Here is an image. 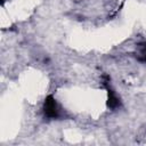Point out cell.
<instances>
[{"mask_svg": "<svg viewBox=\"0 0 146 146\" xmlns=\"http://www.w3.org/2000/svg\"><path fill=\"white\" fill-rule=\"evenodd\" d=\"M137 57L140 62H146V42H143L138 46Z\"/></svg>", "mask_w": 146, "mask_h": 146, "instance_id": "7a4b0ae2", "label": "cell"}, {"mask_svg": "<svg viewBox=\"0 0 146 146\" xmlns=\"http://www.w3.org/2000/svg\"><path fill=\"white\" fill-rule=\"evenodd\" d=\"M43 114L48 119H57L60 115V108L56 99L50 95L46 98L43 104Z\"/></svg>", "mask_w": 146, "mask_h": 146, "instance_id": "6da1fadb", "label": "cell"}]
</instances>
